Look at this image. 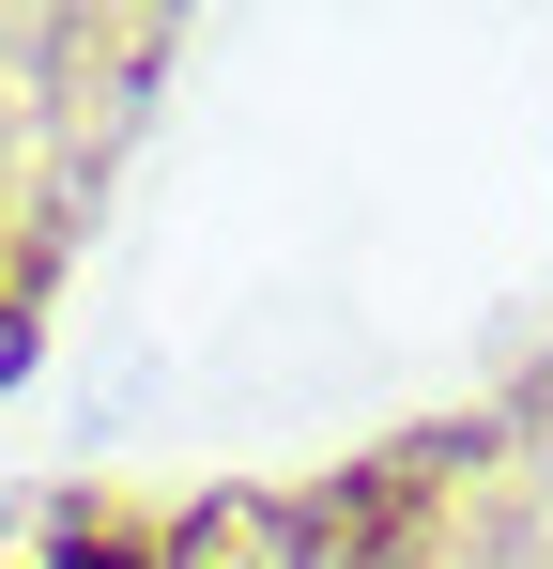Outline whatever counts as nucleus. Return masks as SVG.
Here are the masks:
<instances>
[{"mask_svg":"<svg viewBox=\"0 0 553 569\" xmlns=\"http://www.w3.org/2000/svg\"><path fill=\"white\" fill-rule=\"evenodd\" d=\"M47 569H170V539H139V523H78Z\"/></svg>","mask_w":553,"mask_h":569,"instance_id":"1","label":"nucleus"}]
</instances>
